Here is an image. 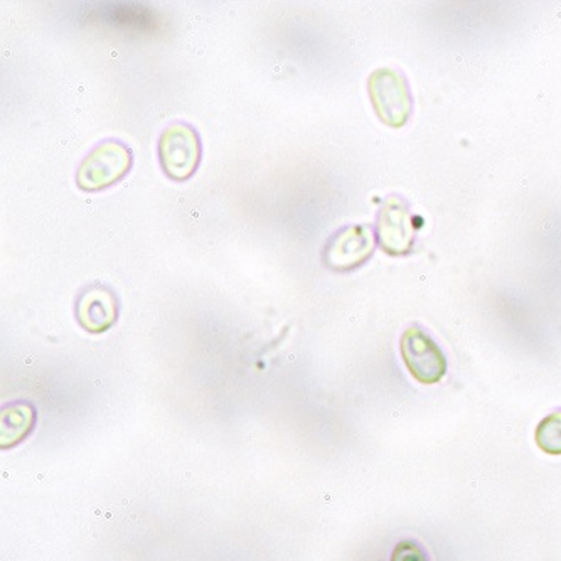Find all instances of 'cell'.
<instances>
[{"label": "cell", "mask_w": 561, "mask_h": 561, "mask_svg": "<svg viewBox=\"0 0 561 561\" xmlns=\"http://www.w3.org/2000/svg\"><path fill=\"white\" fill-rule=\"evenodd\" d=\"M376 234L379 247L388 255H407L412 250L415 225L405 201L397 196L385 201L378 213Z\"/></svg>", "instance_id": "8992f818"}, {"label": "cell", "mask_w": 561, "mask_h": 561, "mask_svg": "<svg viewBox=\"0 0 561 561\" xmlns=\"http://www.w3.org/2000/svg\"><path fill=\"white\" fill-rule=\"evenodd\" d=\"M369 99L379 121L391 128H401L412 115L410 84L400 71L379 68L368 80Z\"/></svg>", "instance_id": "3957f363"}, {"label": "cell", "mask_w": 561, "mask_h": 561, "mask_svg": "<svg viewBox=\"0 0 561 561\" xmlns=\"http://www.w3.org/2000/svg\"><path fill=\"white\" fill-rule=\"evenodd\" d=\"M400 351L407 368L419 383H438L447 373L444 353L422 329H407L401 335Z\"/></svg>", "instance_id": "5b68a950"}, {"label": "cell", "mask_w": 561, "mask_h": 561, "mask_svg": "<svg viewBox=\"0 0 561 561\" xmlns=\"http://www.w3.org/2000/svg\"><path fill=\"white\" fill-rule=\"evenodd\" d=\"M391 561H426L425 553L415 541H401L394 547Z\"/></svg>", "instance_id": "30bf717a"}, {"label": "cell", "mask_w": 561, "mask_h": 561, "mask_svg": "<svg viewBox=\"0 0 561 561\" xmlns=\"http://www.w3.org/2000/svg\"><path fill=\"white\" fill-rule=\"evenodd\" d=\"M376 238L368 225H351L335 231L325 244L322 260L335 272H350L371 259Z\"/></svg>", "instance_id": "277c9868"}, {"label": "cell", "mask_w": 561, "mask_h": 561, "mask_svg": "<svg viewBox=\"0 0 561 561\" xmlns=\"http://www.w3.org/2000/svg\"><path fill=\"white\" fill-rule=\"evenodd\" d=\"M157 153L164 174L175 183H184L199 168L203 153L199 134L193 125L174 122L159 137Z\"/></svg>", "instance_id": "7a4b0ae2"}, {"label": "cell", "mask_w": 561, "mask_h": 561, "mask_svg": "<svg viewBox=\"0 0 561 561\" xmlns=\"http://www.w3.org/2000/svg\"><path fill=\"white\" fill-rule=\"evenodd\" d=\"M535 442L548 456H561V412L541 420L536 426Z\"/></svg>", "instance_id": "9c48e42d"}, {"label": "cell", "mask_w": 561, "mask_h": 561, "mask_svg": "<svg viewBox=\"0 0 561 561\" xmlns=\"http://www.w3.org/2000/svg\"><path fill=\"white\" fill-rule=\"evenodd\" d=\"M36 410L27 401H15L2 409L0 415V445L12 448L33 432Z\"/></svg>", "instance_id": "ba28073f"}, {"label": "cell", "mask_w": 561, "mask_h": 561, "mask_svg": "<svg viewBox=\"0 0 561 561\" xmlns=\"http://www.w3.org/2000/svg\"><path fill=\"white\" fill-rule=\"evenodd\" d=\"M118 299L103 285L84 288L77 300L78 324L90 334H102L117 322Z\"/></svg>", "instance_id": "52a82bcc"}, {"label": "cell", "mask_w": 561, "mask_h": 561, "mask_svg": "<svg viewBox=\"0 0 561 561\" xmlns=\"http://www.w3.org/2000/svg\"><path fill=\"white\" fill-rule=\"evenodd\" d=\"M131 150L121 140L106 139L93 147L81 161L77 184L84 193H99L115 186L131 169Z\"/></svg>", "instance_id": "6da1fadb"}]
</instances>
